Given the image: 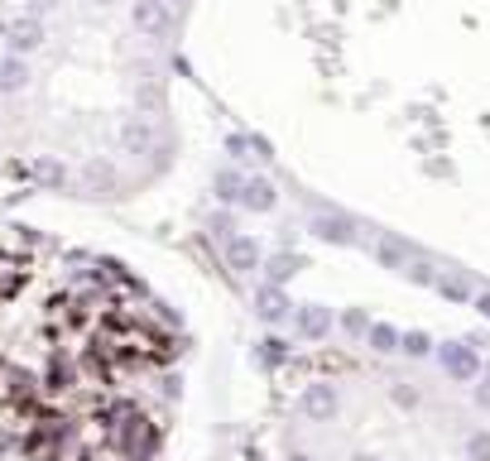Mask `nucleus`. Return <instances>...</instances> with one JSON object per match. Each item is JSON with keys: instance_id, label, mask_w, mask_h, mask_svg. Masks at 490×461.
Wrapping results in <instances>:
<instances>
[{"instance_id": "1", "label": "nucleus", "mask_w": 490, "mask_h": 461, "mask_svg": "<svg viewBox=\"0 0 490 461\" xmlns=\"http://www.w3.org/2000/svg\"><path fill=\"white\" fill-rule=\"evenodd\" d=\"M437 361H443V370L452 375V380H476L481 375V356H476V336H466V341H443L437 346Z\"/></svg>"}, {"instance_id": "2", "label": "nucleus", "mask_w": 490, "mask_h": 461, "mask_svg": "<svg viewBox=\"0 0 490 461\" xmlns=\"http://www.w3.org/2000/svg\"><path fill=\"white\" fill-rule=\"evenodd\" d=\"M130 25L140 29L145 39H164V34H174V10H168V0H135Z\"/></svg>"}, {"instance_id": "3", "label": "nucleus", "mask_w": 490, "mask_h": 461, "mask_svg": "<svg viewBox=\"0 0 490 461\" xmlns=\"http://www.w3.org/2000/svg\"><path fill=\"white\" fill-rule=\"evenodd\" d=\"M336 408H342V395H336V385H327V380H317L298 395V414L308 423H332Z\"/></svg>"}, {"instance_id": "4", "label": "nucleus", "mask_w": 490, "mask_h": 461, "mask_svg": "<svg viewBox=\"0 0 490 461\" xmlns=\"http://www.w3.org/2000/svg\"><path fill=\"white\" fill-rule=\"evenodd\" d=\"M308 231L317 236V241H327V246H351L356 241V221L342 216V212H313Z\"/></svg>"}, {"instance_id": "5", "label": "nucleus", "mask_w": 490, "mask_h": 461, "mask_svg": "<svg viewBox=\"0 0 490 461\" xmlns=\"http://www.w3.org/2000/svg\"><path fill=\"white\" fill-rule=\"evenodd\" d=\"M289 313H294V303H289V294H284V284H260V288H255V317H260V322L279 327Z\"/></svg>"}, {"instance_id": "6", "label": "nucleus", "mask_w": 490, "mask_h": 461, "mask_svg": "<svg viewBox=\"0 0 490 461\" xmlns=\"http://www.w3.org/2000/svg\"><path fill=\"white\" fill-rule=\"evenodd\" d=\"M226 265L235 269V275H255V269L265 265V250H260L255 236H241V231H235L231 241H226Z\"/></svg>"}, {"instance_id": "7", "label": "nucleus", "mask_w": 490, "mask_h": 461, "mask_svg": "<svg viewBox=\"0 0 490 461\" xmlns=\"http://www.w3.org/2000/svg\"><path fill=\"white\" fill-rule=\"evenodd\" d=\"M235 207H245V212H255V216L275 212L279 207V187L269 183V178H245L241 183V202H235Z\"/></svg>"}, {"instance_id": "8", "label": "nucleus", "mask_w": 490, "mask_h": 461, "mask_svg": "<svg viewBox=\"0 0 490 461\" xmlns=\"http://www.w3.org/2000/svg\"><path fill=\"white\" fill-rule=\"evenodd\" d=\"M294 327H298V336L323 341V336L332 332V307H323V303H303V307H294Z\"/></svg>"}, {"instance_id": "9", "label": "nucleus", "mask_w": 490, "mask_h": 461, "mask_svg": "<svg viewBox=\"0 0 490 461\" xmlns=\"http://www.w3.org/2000/svg\"><path fill=\"white\" fill-rule=\"evenodd\" d=\"M375 260H380V269H390V275H404L409 260H414V250H409V241H399V236L385 231L375 241Z\"/></svg>"}, {"instance_id": "10", "label": "nucleus", "mask_w": 490, "mask_h": 461, "mask_svg": "<svg viewBox=\"0 0 490 461\" xmlns=\"http://www.w3.org/2000/svg\"><path fill=\"white\" fill-rule=\"evenodd\" d=\"M25 174H29L34 183H44V187H63V183H67V164L54 159V154H34Z\"/></svg>"}, {"instance_id": "11", "label": "nucleus", "mask_w": 490, "mask_h": 461, "mask_svg": "<svg viewBox=\"0 0 490 461\" xmlns=\"http://www.w3.org/2000/svg\"><path fill=\"white\" fill-rule=\"evenodd\" d=\"M121 149L135 154V159H140V154H149V149H155V125L140 121V115H135V121H125V125H121Z\"/></svg>"}, {"instance_id": "12", "label": "nucleus", "mask_w": 490, "mask_h": 461, "mask_svg": "<svg viewBox=\"0 0 490 461\" xmlns=\"http://www.w3.org/2000/svg\"><path fill=\"white\" fill-rule=\"evenodd\" d=\"M44 44V25L39 20H34V15H29V20H20V25H10V54H34V48H39Z\"/></svg>"}, {"instance_id": "13", "label": "nucleus", "mask_w": 490, "mask_h": 461, "mask_svg": "<svg viewBox=\"0 0 490 461\" xmlns=\"http://www.w3.org/2000/svg\"><path fill=\"white\" fill-rule=\"evenodd\" d=\"M29 87V63L20 58V54H10L5 63H0V92L5 96H20Z\"/></svg>"}, {"instance_id": "14", "label": "nucleus", "mask_w": 490, "mask_h": 461, "mask_svg": "<svg viewBox=\"0 0 490 461\" xmlns=\"http://www.w3.org/2000/svg\"><path fill=\"white\" fill-rule=\"evenodd\" d=\"M399 341H404V332L390 327V322H370V332H365V346L375 351V356H395Z\"/></svg>"}, {"instance_id": "15", "label": "nucleus", "mask_w": 490, "mask_h": 461, "mask_svg": "<svg viewBox=\"0 0 490 461\" xmlns=\"http://www.w3.org/2000/svg\"><path fill=\"white\" fill-rule=\"evenodd\" d=\"M437 294H443L447 303H471V298H476V294H471L466 269H447V275H437Z\"/></svg>"}, {"instance_id": "16", "label": "nucleus", "mask_w": 490, "mask_h": 461, "mask_svg": "<svg viewBox=\"0 0 490 461\" xmlns=\"http://www.w3.org/2000/svg\"><path fill=\"white\" fill-rule=\"evenodd\" d=\"M82 183H87L92 193H115V168L106 159H87L82 164Z\"/></svg>"}, {"instance_id": "17", "label": "nucleus", "mask_w": 490, "mask_h": 461, "mask_svg": "<svg viewBox=\"0 0 490 461\" xmlns=\"http://www.w3.org/2000/svg\"><path fill=\"white\" fill-rule=\"evenodd\" d=\"M298 269H303L298 255H275V260H265V279H269V284H289Z\"/></svg>"}, {"instance_id": "18", "label": "nucleus", "mask_w": 490, "mask_h": 461, "mask_svg": "<svg viewBox=\"0 0 490 461\" xmlns=\"http://www.w3.org/2000/svg\"><path fill=\"white\" fill-rule=\"evenodd\" d=\"M241 183H245V174H235V168H222V174L212 178L216 202H241Z\"/></svg>"}, {"instance_id": "19", "label": "nucleus", "mask_w": 490, "mask_h": 461, "mask_svg": "<svg viewBox=\"0 0 490 461\" xmlns=\"http://www.w3.org/2000/svg\"><path fill=\"white\" fill-rule=\"evenodd\" d=\"M437 275H443V269L433 260H409V269H404V279L418 284V288H437Z\"/></svg>"}, {"instance_id": "20", "label": "nucleus", "mask_w": 490, "mask_h": 461, "mask_svg": "<svg viewBox=\"0 0 490 461\" xmlns=\"http://www.w3.org/2000/svg\"><path fill=\"white\" fill-rule=\"evenodd\" d=\"M462 456H466V461H490V428L466 433V442H462Z\"/></svg>"}, {"instance_id": "21", "label": "nucleus", "mask_w": 490, "mask_h": 461, "mask_svg": "<svg viewBox=\"0 0 490 461\" xmlns=\"http://www.w3.org/2000/svg\"><path fill=\"white\" fill-rule=\"evenodd\" d=\"M336 322H342L346 336H361V341H365V332H370V313H365V307H346Z\"/></svg>"}, {"instance_id": "22", "label": "nucleus", "mask_w": 490, "mask_h": 461, "mask_svg": "<svg viewBox=\"0 0 490 461\" xmlns=\"http://www.w3.org/2000/svg\"><path fill=\"white\" fill-rule=\"evenodd\" d=\"M390 399H395V408H418V404H424V389L409 385V380H399V385H390Z\"/></svg>"}, {"instance_id": "23", "label": "nucleus", "mask_w": 490, "mask_h": 461, "mask_svg": "<svg viewBox=\"0 0 490 461\" xmlns=\"http://www.w3.org/2000/svg\"><path fill=\"white\" fill-rule=\"evenodd\" d=\"M399 351H404V356H414V361H424V356L433 351V336H428V332H404Z\"/></svg>"}, {"instance_id": "24", "label": "nucleus", "mask_w": 490, "mask_h": 461, "mask_svg": "<svg viewBox=\"0 0 490 461\" xmlns=\"http://www.w3.org/2000/svg\"><path fill=\"white\" fill-rule=\"evenodd\" d=\"M226 154H231L235 164L255 159V140H250V135H226Z\"/></svg>"}, {"instance_id": "25", "label": "nucleus", "mask_w": 490, "mask_h": 461, "mask_svg": "<svg viewBox=\"0 0 490 461\" xmlns=\"http://www.w3.org/2000/svg\"><path fill=\"white\" fill-rule=\"evenodd\" d=\"M284 356H289V351H284L279 336H265V341H260V366H279Z\"/></svg>"}, {"instance_id": "26", "label": "nucleus", "mask_w": 490, "mask_h": 461, "mask_svg": "<svg viewBox=\"0 0 490 461\" xmlns=\"http://www.w3.org/2000/svg\"><path fill=\"white\" fill-rule=\"evenodd\" d=\"M212 236H216V241H231V236H235V216L231 212H216L212 216Z\"/></svg>"}, {"instance_id": "27", "label": "nucleus", "mask_w": 490, "mask_h": 461, "mask_svg": "<svg viewBox=\"0 0 490 461\" xmlns=\"http://www.w3.org/2000/svg\"><path fill=\"white\" fill-rule=\"evenodd\" d=\"M471 303H476V313L490 322V288H485V294H476V298H471Z\"/></svg>"}, {"instance_id": "28", "label": "nucleus", "mask_w": 490, "mask_h": 461, "mask_svg": "<svg viewBox=\"0 0 490 461\" xmlns=\"http://www.w3.org/2000/svg\"><path fill=\"white\" fill-rule=\"evenodd\" d=\"M476 404H481V408H490V385H476Z\"/></svg>"}, {"instance_id": "29", "label": "nucleus", "mask_w": 490, "mask_h": 461, "mask_svg": "<svg viewBox=\"0 0 490 461\" xmlns=\"http://www.w3.org/2000/svg\"><path fill=\"white\" fill-rule=\"evenodd\" d=\"M351 461H380L375 452H356V456H351Z\"/></svg>"}, {"instance_id": "30", "label": "nucleus", "mask_w": 490, "mask_h": 461, "mask_svg": "<svg viewBox=\"0 0 490 461\" xmlns=\"http://www.w3.org/2000/svg\"><path fill=\"white\" fill-rule=\"evenodd\" d=\"M481 385H490V361L481 366Z\"/></svg>"}, {"instance_id": "31", "label": "nucleus", "mask_w": 490, "mask_h": 461, "mask_svg": "<svg viewBox=\"0 0 490 461\" xmlns=\"http://www.w3.org/2000/svg\"><path fill=\"white\" fill-rule=\"evenodd\" d=\"M289 461H313V456H303V452H294V456H289Z\"/></svg>"}, {"instance_id": "32", "label": "nucleus", "mask_w": 490, "mask_h": 461, "mask_svg": "<svg viewBox=\"0 0 490 461\" xmlns=\"http://www.w3.org/2000/svg\"><path fill=\"white\" fill-rule=\"evenodd\" d=\"M92 5H111V0H92Z\"/></svg>"}]
</instances>
